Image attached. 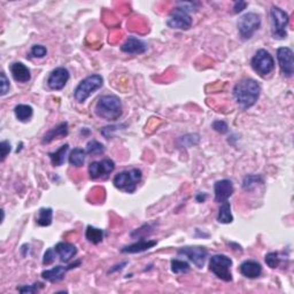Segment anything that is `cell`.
Returning a JSON list of instances; mask_svg holds the SVG:
<instances>
[{"label": "cell", "instance_id": "cell-11", "mask_svg": "<svg viewBox=\"0 0 294 294\" xmlns=\"http://www.w3.org/2000/svg\"><path fill=\"white\" fill-rule=\"evenodd\" d=\"M115 169V162L110 159H104L101 161L91 162L89 166V175L91 180L106 178Z\"/></svg>", "mask_w": 294, "mask_h": 294}, {"label": "cell", "instance_id": "cell-7", "mask_svg": "<svg viewBox=\"0 0 294 294\" xmlns=\"http://www.w3.org/2000/svg\"><path fill=\"white\" fill-rule=\"evenodd\" d=\"M250 66H252L255 73L261 77H266L267 75L271 74L275 69V60L267 50L262 49L255 53L252 60H250Z\"/></svg>", "mask_w": 294, "mask_h": 294}, {"label": "cell", "instance_id": "cell-1", "mask_svg": "<svg viewBox=\"0 0 294 294\" xmlns=\"http://www.w3.org/2000/svg\"><path fill=\"white\" fill-rule=\"evenodd\" d=\"M261 93V86L253 79L240 80L233 88V97L244 109L257 104Z\"/></svg>", "mask_w": 294, "mask_h": 294}, {"label": "cell", "instance_id": "cell-3", "mask_svg": "<svg viewBox=\"0 0 294 294\" xmlns=\"http://www.w3.org/2000/svg\"><path fill=\"white\" fill-rule=\"evenodd\" d=\"M142 171L133 168L131 170H125L119 172L114 177L113 184L117 190L127 192V193H133L137 190L138 183L142 181Z\"/></svg>", "mask_w": 294, "mask_h": 294}, {"label": "cell", "instance_id": "cell-28", "mask_svg": "<svg viewBox=\"0 0 294 294\" xmlns=\"http://www.w3.org/2000/svg\"><path fill=\"white\" fill-rule=\"evenodd\" d=\"M171 271L173 273H186L190 271V264L183 261V260H178V259H173L171 260Z\"/></svg>", "mask_w": 294, "mask_h": 294}, {"label": "cell", "instance_id": "cell-31", "mask_svg": "<svg viewBox=\"0 0 294 294\" xmlns=\"http://www.w3.org/2000/svg\"><path fill=\"white\" fill-rule=\"evenodd\" d=\"M266 263L268 264V267H270L271 269L277 268L279 266V263H281V258L278 257V253H268L266 255Z\"/></svg>", "mask_w": 294, "mask_h": 294}, {"label": "cell", "instance_id": "cell-8", "mask_svg": "<svg viewBox=\"0 0 294 294\" xmlns=\"http://www.w3.org/2000/svg\"><path fill=\"white\" fill-rule=\"evenodd\" d=\"M260 27H261V18L257 13H246L238 21L239 35L244 41L250 40Z\"/></svg>", "mask_w": 294, "mask_h": 294}, {"label": "cell", "instance_id": "cell-36", "mask_svg": "<svg viewBox=\"0 0 294 294\" xmlns=\"http://www.w3.org/2000/svg\"><path fill=\"white\" fill-rule=\"evenodd\" d=\"M0 148H2V162L5 161V159L7 158L8 153L11 152V144L7 141H3L0 144Z\"/></svg>", "mask_w": 294, "mask_h": 294}, {"label": "cell", "instance_id": "cell-18", "mask_svg": "<svg viewBox=\"0 0 294 294\" xmlns=\"http://www.w3.org/2000/svg\"><path fill=\"white\" fill-rule=\"evenodd\" d=\"M121 51L128 54H144L147 51V45L138 38L129 37L121 46Z\"/></svg>", "mask_w": 294, "mask_h": 294}, {"label": "cell", "instance_id": "cell-10", "mask_svg": "<svg viewBox=\"0 0 294 294\" xmlns=\"http://www.w3.org/2000/svg\"><path fill=\"white\" fill-rule=\"evenodd\" d=\"M168 27L178 30H189L192 26V17L185 7L175 8L167 21Z\"/></svg>", "mask_w": 294, "mask_h": 294}, {"label": "cell", "instance_id": "cell-37", "mask_svg": "<svg viewBox=\"0 0 294 294\" xmlns=\"http://www.w3.org/2000/svg\"><path fill=\"white\" fill-rule=\"evenodd\" d=\"M9 88H11V85H9V81L7 79L6 74H5L3 71L2 73V95L3 97L8 93Z\"/></svg>", "mask_w": 294, "mask_h": 294}, {"label": "cell", "instance_id": "cell-9", "mask_svg": "<svg viewBox=\"0 0 294 294\" xmlns=\"http://www.w3.org/2000/svg\"><path fill=\"white\" fill-rule=\"evenodd\" d=\"M178 255H183L193 262L194 266L198 269L204 268L206 260L208 258V250L201 246H186V247H182L177 250Z\"/></svg>", "mask_w": 294, "mask_h": 294}, {"label": "cell", "instance_id": "cell-16", "mask_svg": "<svg viewBox=\"0 0 294 294\" xmlns=\"http://www.w3.org/2000/svg\"><path fill=\"white\" fill-rule=\"evenodd\" d=\"M54 250L57 257L60 258L61 262L68 263L71 259H74L77 254V248L74 244L67 243V242H60L55 245Z\"/></svg>", "mask_w": 294, "mask_h": 294}, {"label": "cell", "instance_id": "cell-4", "mask_svg": "<svg viewBox=\"0 0 294 294\" xmlns=\"http://www.w3.org/2000/svg\"><path fill=\"white\" fill-rule=\"evenodd\" d=\"M104 84V79L99 74L90 75L77 85L74 91V97L80 104H83L91 94L99 90Z\"/></svg>", "mask_w": 294, "mask_h": 294}, {"label": "cell", "instance_id": "cell-34", "mask_svg": "<svg viewBox=\"0 0 294 294\" xmlns=\"http://www.w3.org/2000/svg\"><path fill=\"white\" fill-rule=\"evenodd\" d=\"M213 129L215 131H218L219 133H226L229 131V128H228V124H226L224 121H215L213 123Z\"/></svg>", "mask_w": 294, "mask_h": 294}, {"label": "cell", "instance_id": "cell-30", "mask_svg": "<svg viewBox=\"0 0 294 294\" xmlns=\"http://www.w3.org/2000/svg\"><path fill=\"white\" fill-rule=\"evenodd\" d=\"M263 180L260 176L257 175H248L244 178L243 187L246 191H252L254 187H257L259 183H262Z\"/></svg>", "mask_w": 294, "mask_h": 294}, {"label": "cell", "instance_id": "cell-32", "mask_svg": "<svg viewBox=\"0 0 294 294\" xmlns=\"http://www.w3.org/2000/svg\"><path fill=\"white\" fill-rule=\"evenodd\" d=\"M47 54V50L45 46L43 45H33L32 49L30 51V55L32 57H38V59H42Z\"/></svg>", "mask_w": 294, "mask_h": 294}, {"label": "cell", "instance_id": "cell-35", "mask_svg": "<svg viewBox=\"0 0 294 294\" xmlns=\"http://www.w3.org/2000/svg\"><path fill=\"white\" fill-rule=\"evenodd\" d=\"M43 287L42 283H35L31 286H23V287H18V291L21 293H35L37 292L40 288Z\"/></svg>", "mask_w": 294, "mask_h": 294}, {"label": "cell", "instance_id": "cell-33", "mask_svg": "<svg viewBox=\"0 0 294 294\" xmlns=\"http://www.w3.org/2000/svg\"><path fill=\"white\" fill-rule=\"evenodd\" d=\"M55 257H56V253H55L54 248H49L45 252L44 258H43V264H44V266H50V264L54 262Z\"/></svg>", "mask_w": 294, "mask_h": 294}, {"label": "cell", "instance_id": "cell-13", "mask_svg": "<svg viewBox=\"0 0 294 294\" xmlns=\"http://www.w3.org/2000/svg\"><path fill=\"white\" fill-rule=\"evenodd\" d=\"M69 79L70 74L68 69H66L65 67H57L50 74L49 79H47V85L51 90L59 91L65 88Z\"/></svg>", "mask_w": 294, "mask_h": 294}, {"label": "cell", "instance_id": "cell-2", "mask_svg": "<svg viewBox=\"0 0 294 294\" xmlns=\"http://www.w3.org/2000/svg\"><path fill=\"white\" fill-rule=\"evenodd\" d=\"M95 114L107 121H116L122 115V103L113 94L103 95L95 105Z\"/></svg>", "mask_w": 294, "mask_h": 294}, {"label": "cell", "instance_id": "cell-24", "mask_svg": "<svg viewBox=\"0 0 294 294\" xmlns=\"http://www.w3.org/2000/svg\"><path fill=\"white\" fill-rule=\"evenodd\" d=\"M15 116L20 122H28L32 117L33 109L29 105H17L14 108Z\"/></svg>", "mask_w": 294, "mask_h": 294}, {"label": "cell", "instance_id": "cell-29", "mask_svg": "<svg viewBox=\"0 0 294 294\" xmlns=\"http://www.w3.org/2000/svg\"><path fill=\"white\" fill-rule=\"evenodd\" d=\"M106 148L103 145V144L99 143L98 141H92L88 143V145H86V153L91 154V155H99V154H103L105 153Z\"/></svg>", "mask_w": 294, "mask_h": 294}, {"label": "cell", "instance_id": "cell-20", "mask_svg": "<svg viewBox=\"0 0 294 294\" xmlns=\"http://www.w3.org/2000/svg\"><path fill=\"white\" fill-rule=\"evenodd\" d=\"M67 134H68V123L67 122H61L60 124H57L56 127L51 129L49 132L45 133V136L43 137V144H50L54 139H61L65 138Z\"/></svg>", "mask_w": 294, "mask_h": 294}, {"label": "cell", "instance_id": "cell-27", "mask_svg": "<svg viewBox=\"0 0 294 294\" xmlns=\"http://www.w3.org/2000/svg\"><path fill=\"white\" fill-rule=\"evenodd\" d=\"M53 220V209L52 208H41L38 211L37 224L41 226H50Z\"/></svg>", "mask_w": 294, "mask_h": 294}, {"label": "cell", "instance_id": "cell-17", "mask_svg": "<svg viewBox=\"0 0 294 294\" xmlns=\"http://www.w3.org/2000/svg\"><path fill=\"white\" fill-rule=\"evenodd\" d=\"M9 70H11L13 79L18 83H28L31 80L30 69L26 65H23L22 62H14L9 66Z\"/></svg>", "mask_w": 294, "mask_h": 294}, {"label": "cell", "instance_id": "cell-23", "mask_svg": "<svg viewBox=\"0 0 294 294\" xmlns=\"http://www.w3.org/2000/svg\"><path fill=\"white\" fill-rule=\"evenodd\" d=\"M218 221L222 224H229L232 223L233 216L231 214V205L229 201H224L221 204V207L219 209Z\"/></svg>", "mask_w": 294, "mask_h": 294}, {"label": "cell", "instance_id": "cell-15", "mask_svg": "<svg viewBox=\"0 0 294 294\" xmlns=\"http://www.w3.org/2000/svg\"><path fill=\"white\" fill-rule=\"evenodd\" d=\"M214 192H215V202L222 204V202L228 201L229 198L232 195L234 192L232 182L229 180L218 181L214 184Z\"/></svg>", "mask_w": 294, "mask_h": 294}, {"label": "cell", "instance_id": "cell-39", "mask_svg": "<svg viewBox=\"0 0 294 294\" xmlns=\"http://www.w3.org/2000/svg\"><path fill=\"white\" fill-rule=\"evenodd\" d=\"M206 199H207V195H206V194H201V193H200V194L197 195V200L199 201V202H204Z\"/></svg>", "mask_w": 294, "mask_h": 294}, {"label": "cell", "instance_id": "cell-14", "mask_svg": "<svg viewBox=\"0 0 294 294\" xmlns=\"http://www.w3.org/2000/svg\"><path fill=\"white\" fill-rule=\"evenodd\" d=\"M81 264V261H76L75 263H71L68 267H64V266H56L54 268H52L50 270H45V271L42 272V277L45 279V281L50 282V283H57L61 282L62 279L65 278L67 271L69 270L74 269L76 267H79Z\"/></svg>", "mask_w": 294, "mask_h": 294}, {"label": "cell", "instance_id": "cell-26", "mask_svg": "<svg viewBox=\"0 0 294 294\" xmlns=\"http://www.w3.org/2000/svg\"><path fill=\"white\" fill-rule=\"evenodd\" d=\"M85 156H86V152L84 149L76 147L69 154V163L70 166L80 168L84 165L85 162Z\"/></svg>", "mask_w": 294, "mask_h": 294}, {"label": "cell", "instance_id": "cell-6", "mask_svg": "<svg viewBox=\"0 0 294 294\" xmlns=\"http://www.w3.org/2000/svg\"><path fill=\"white\" fill-rule=\"evenodd\" d=\"M231 267H232V260L223 254H216L211 257L209 261V270L221 281L231 282L232 281V273H231Z\"/></svg>", "mask_w": 294, "mask_h": 294}, {"label": "cell", "instance_id": "cell-22", "mask_svg": "<svg viewBox=\"0 0 294 294\" xmlns=\"http://www.w3.org/2000/svg\"><path fill=\"white\" fill-rule=\"evenodd\" d=\"M68 151H69V145L68 144H65V145H62L59 149H57V151L50 153L49 156L51 159L52 165L54 167H60L64 165L66 155H67V153H68Z\"/></svg>", "mask_w": 294, "mask_h": 294}, {"label": "cell", "instance_id": "cell-19", "mask_svg": "<svg viewBox=\"0 0 294 294\" xmlns=\"http://www.w3.org/2000/svg\"><path fill=\"white\" fill-rule=\"evenodd\" d=\"M239 271L246 278L255 279V278L261 276L262 267H261V264L257 261H253V260H247V261H245L240 264Z\"/></svg>", "mask_w": 294, "mask_h": 294}, {"label": "cell", "instance_id": "cell-25", "mask_svg": "<svg viewBox=\"0 0 294 294\" xmlns=\"http://www.w3.org/2000/svg\"><path fill=\"white\" fill-rule=\"evenodd\" d=\"M104 236H105L104 230L94 228V226H91V225H89L88 228H86L85 238L88 239V242H90L91 244H94V245L100 244L101 242H103Z\"/></svg>", "mask_w": 294, "mask_h": 294}, {"label": "cell", "instance_id": "cell-5", "mask_svg": "<svg viewBox=\"0 0 294 294\" xmlns=\"http://www.w3.org/2000/svg\"><path fill=\"white\" fill-rule=\"evenodd\" d=\"M270 17H271V33L275 40H285L287 37L286 28L290 22L288 14L282 8L272 6L270 9Z\"/></svg>", "mask_w": 294, "mask_h": 294}, {"label": "cell", "instance_id": "cell-12", "mask_svg": "<svg viewBox=\"0 0 294 294\" xmlns=\"http://www.w3.org/2000/svg\"><path fill=\"white\" fill-rule=\"evenodd\" d=\"M277 60L282 74L285 77H292L294 73L293 51L290 47H279L277 50Z\"/></svg>", "mask_w": 294, "mask_h": 294}, {"label": "cell", "instance_id": "cell-21", "mask_svg": "<svg viewBox=\"0 0 294 294\" xmlns=\"http://www.w3.org/2000/svg\"><path fill=\"white\" fill-rule=\"evenodd\" d=\"M158 242L155 240H145V239H141L137 243H133L129 246H124V247L121 249L122 253H142L145 252V250H148L153 248L154 246H156Z\"/></svg>", "mask_w": 294, "mask_h": 294}, {"label": "cell", "instance_id": "cell-38", "mask_svg": "<svg viewBox=\"0 0 294 294\" xmlns=\"http://www.w3.org/2000/svg\"><path fill=\"white\" fill-rule=\"evenodd\" d=\"M246 6H247V3H245V2H236L234 3V7H233V12L236 14L243 12L244 9L246 8Z\"/></svg>", "mask_w": 294, "mask_h": 294}]
</instances>
